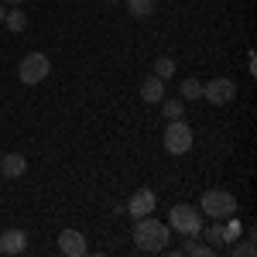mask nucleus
<instances>
[{"instance_id":"1","label":"nucleus","mask_w":257,"mask_h":257,"mask_svg":"<svg viewBox=\"0 0 257 257\" xmlns=\"http://www.w3.org/2000/svg\"><path fill=\"white\" fill-rule=\"evenodd\" d=\"M168 237H172L168 223H158L155 213H151V216H141L138 223H134V247H138V250L158 254V250L168 247Z\"/></svg>"},{"instance_id":"2","label":"nucleus","mask_w":257,"mask_h":257,"mask_svg":"<svg viewBox=\"0 0 257 257\" xmlns=\"http://www.w3.org/2000/svg\"><path fill=\"white\" fill-rule=\"evenodd\" d=\"M168 230L172 233H182V237H199L202 233V213H199L196 206H172V213H168Z\"/></svg>"},{"instance_id":"3","label":"nucleus","mask_w":257,"mask_h":257,"mask_svg":"<svg viewBox=\"0 0 257 257\" xmlns=\"http://www.w3.org/2000/svg\"><path fill=\"white\" fill-rule=\"evenodd\" d=\"M48 72H52V62H48L45 52H28V55L18 62V79L24 82V86H38V82H45Z\"/></svg>"},{"instance_id":"4","label":"nucleus","mask_w":257,"mask_h":257,"mask_svg":"<svg viewBox=\"0 0 257 257\" xmlns=\"http://www.w3.org/2000/svg\"><path fill=\"white\" fill-rule=\"evenodd\" d=\"M199 202H202V213L209 219H226V216L237 213V196L226 192V189H209Z\"/></svg>"},{"instance_id":"5","label":"nucleus","mask_w":257,"mask_h":257,"mask_svg":"<svg viewBox=\"0 0 257 257\" xmlns=\"http://www.w3.org/2000/svg\"><path fill=\"white\" fill-rule=\"evenodd\" d=\"M192 144H196V134H192V127L182 117L165 127V148H168V155H189Z\"/></svg>"},{"instance_id":"6","label":"nucleus","mask_w":257,"mask_h":257,"mask_svg":"<svg viewBox=\"0 0 257 257\" xmlns=\"http://www.w3.org/2000/svg\"><path fill=\"white\" fill-rule=\"evenodd\" d=\"M202 99H209L213 106H223V103H230V99H237V86L230 79H209L202 86Z\"/></svg>"},{"instance_id":"7","label":"nucleus","mask_w":257,"mask_h":257,"mask_svg":"<svg viewBox=\"0 0 257 257\" xmlns=\"http://www.w3.org/2000/svg\"><path fill=\"white\" fill-rule=\"evenodd\" d=\"M155 206H158V196H155V189H138L134 196L127 199V213H131L134 219L151 216V213H155Z\"/></svg>"},{"instance_id":"8","label":"nucleus","mask_w":257,"mask_h":257,"mask_svg":"<svg viewBox=\"0 0 257 257\" xmlns=\"http://www.w3.org/2000/svg\"><path fill=\"white\" fill-rule=\"evenodd\" d=\"M59 250L65 257H86L89 243H86V237H82L79 230H62L59 233Z\"/></svg>"},{"instance_id":"9","label":"nucleus","mask_w":257,"mask_h":257,"mask_svg":"<svg viewBox=\"0 0 257 257\" xmlns=\"http://www.w3.org/2000/svg\"><path fill=\"white\" fill-rule=\"evenodd\" d=\"M28 250V233L24 230H4L0 233V254H11V257H18Z\"/></svg>"},{"instance_id":"10","label":"nucleus","mask_w":257,"mask_h":257,"mask_svg":"<svg viewBox=\"0 0 257 257\" xmlns=\"http://www.w3.org/2000/svg\"><path fill=\"white\" fill-rule=\"evenodd\" d=\"M141 99H144V103H161V99H165V79H158V76L151 72L148 79L141 82Z\"/></svg>"},{"instance_id":"11","label":"nucleus","mask_w":257,"mask_h":257,"mask_svg":"<svg viewBox=\"0 0 257 257\" xmlns=\"http://www.w3.org/2000/svg\"><path fill=\"white\" fill-rule=\"evenodd\" d=\"M24 172H28L24 155H4V158H0V175L4 178H21Z\"/></svg>"},{"instance_id":"12","label":"nucleus","mask_w":257,"mask_h":257,"mask_svg":"<svg viewBox=\"0 0 257 257\" xmlns=\"http://www.w3.org/2000/svg\"><path fill=\"white\" fill-rule=\"evenodd\" d=\"M182 254H192V257H213V247H209V243H199L196 237H185V240H182Z\"/></svg>"},{"instance_id":"13","label":"nucleus","mask_w":257,"mask_h":257,"mask_svg":"<svg viewBox=\"0 0 257 257\" xmlns=\"http://www.w3.org/2000/svg\"><path fill=\"white\" fill-rule=\"evenodd\" d=\"M178 93H182V103H192V99H202V82L199 79H182V89H178Z\"/></svg>"},{"instance_id":"14","label":"nucleus","mask_w":257,"mask_h":257,"mask_svg":"<svg viewBox=\"0 0 257 257\" xmlns=\"http://www.w3.org/2000/svg\"><path fill=\"white\" fill-rule=\"evenodd\" d=\"M4 24H7V28H11V31H14V35H21V31H24V28H28V14H24V11H18V7H14V11H7V14H4Z\"/></svg>"},{"instance_id":"15","label":"nucleus","mask_w":257,"mask_h":257,"mask_svg":"<svg viewBox=\"0 0 257 257\" xmlns=\"http://www.w3.org/2000/svg\"><path fill=\"white\" fill-rule=\"evenodd\" d=\"M155 76H158V79H172V76H175V59L158 55V59H155Z\"/></svg>"},{"instance_id":"16","label":"nucleus","mask_w":257,"mask_h":257,"mask_svg":"<svg viewBox=\"0 0 257 257\" xmlns=\"http://www.w3.org/2000/svg\"><path fill=\"white\" fill-rule=\"evenodd\" d=\"M127 11L134 18H148V14H155V0H127Z\"/></svg>"},{"instance_id":"17","label":"nucleus","mask_w":257,"mask_h":257,"mask_svg":"<svg viewBox=\"0 0 257 257\" xmlns=\"http://www.w3.org/2000/svg\"><path fill=\"white\" fill-rule=\"evenodd\" d=\"M202 233H206V243H209L213 250L226 243V237H223V226H219V223H213V226H209V230H202Z\"/></svg>"},{"instance_id":"18","label":"nucleus","mask_w":257,"mask_h":257,"mask_svg":"<svg viewBox=\"0 0 257 257\" xmlns=\"http://www.w3.org/2000/svg\"><path fill=\"white\" fill-rule=\"evenodd\" d=\"M257 254V247H254V230H250V237L243 240V243H237L233 240V257H254Z\"/></svg>"},{"instance_id":"19","label":"nucleus","mask_w":257,"mask_h":257,"mask_svg":"<svg viewBox=\"0 0 257 257\" xmlns=\"http://www.w3.org/2000/svg\"><path fill=\"white\" fill-rule=\"evenodd\" d=\"M226 219H230V223H226V226H223V237H226V243H233V240H237L240 233H243V226H240L237 213H233V216H226Z\"/></svg>"},{"instance_id":"20","label":"nucleus","mask_w":257,"mask_h":257,"mask_svg":"<svg viewBox=\"0 0 257 257\" xmlns=\"http://www.w3.org/2000/svg\"><path fill=\"white\" fill-rule=\"evenodd\" d=\"M161 113L168 120H178L182 117V99H161Z\"/></svg>"},{"instance_id":"21","label":"nucleus","mask_w":257,"mask_h":257,"mask_svg":"<svg viewBox=\"0 0 257 257\" xmlns=\"http://www.w3.org/2000/svg\"><path fill=\"white\" fill-rule=\"evenodd\" d=\"M0 4H11V7H21L24 0H0Z\"/></svg>"},{"instance_id":"22","label":"nucleus","mask_w":257,"mask_h":257,"mask_svg":"<svg viewBox=\"0 0 257 257\" xmlns=\"http://www.w3.org/2000/svg\"><path fill=\"white\" fill-rule=\"evenodd\" d=\"M4 14H7V4H0V24H4Z\"/></svg>"},{"instance_id":"23","label":"nucleus","mask_w":257,"mask_h":257,"mask_svg":"<svg viewBox=\"0 0 257 257\" xmlns=\"http://www.w3.org/2000/svg\"><path fill=\"white\" fill-rule=\"evenodd\" d=\"M103 4H117V0H103Z\"/></svg>"}]
</instances>
